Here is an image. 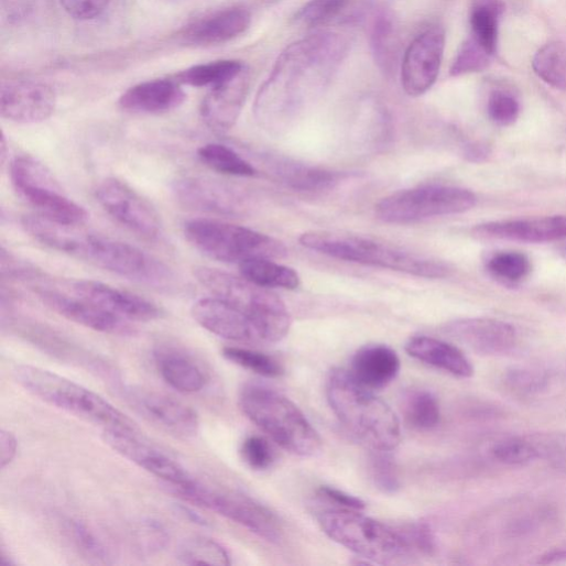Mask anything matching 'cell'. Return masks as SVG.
I'll use <instances>...</instances> for the list:
<instances>
[{
	"instance_id": "52a82bcc",
	"label": "cell",
	"mask_w": 566,
	"mask_h": 566,
	"mask_svg": "<svg viewBox=\"0 0 566 566\" xmlns=\"http://www.w3.org/2000/svg\"><path fill=\"white\" fill-rule=\"evenodd\" d=\"M323 531L335 542L362 558L390 564L411 555L396 529L350 509H331L318 514Z\"/></svg>"
},
{
	"instance_id": "6da1fadb",
	"label": "cell",
	"mask_w": 566,
	"mask_h": 566,
	"mask_svg": "<svg viewBox=\"0 0 566 566\" xmlns=\"http://www.w3.org/2000/svg\"><path fill=\"white\" fill-rule=\"evenodd\" d=\"M348 50L344 36L319 33L283 51L255 97L260 127L275 134L292 128L327 90Z\"/></svg>"
},
{
	"instance_id": "f6af8a7d",
	"label": "cell",
	"mask_w": 566,
	"mask_h": 566,
	"mask_svg": "<svg viewBox=\"0 0 566 566\" xmlns=\"http://www.w3.org/2000/svg\"><path fill=\"white\" fill-rule=\"evenodd\" d=\"M67 531L76 546L87 557L98 562H108V549L88 525L77 520H69L67 521Z\"/></svg>"
},
{
	"instance_id": "2e32d148",
	"label": "cell",
	"mask_w": 566,
	"mask_h": 566,
	"mask_svg": "<svg viewBox=\"0 0 566 566\" xmlns=\"http://www.w3.org/2000/svg\"><path fill=\"white\" fill-rule=\"evenodd\" d=\"M192 317L202 328L219 338L265 344L260 327L247 313L218 297L196 302L192 307Z\"/></svg>"
},
{
	"instance_id": "d6986e66",
	"label": "cell",
	"mask_w": 566,
	"mask_h": 566,
	"mask_svg": "<svg viewBox=\"0 0 566 566\" xmlns=\"http://www.w3.org/2000/svg\"><path fill=\"white\" fill-rule=\"evenodd\" d=\"M132 405L151 423L179 437L193 438L199 431V417L188 405L171 396L153 391L131 390Z\"/></svg>"
},
{
	"instance_id": "9a60e30c",
	"label": "cell",
	"mask_w": 566,
	"mask_h": 566,
	"mask_svg": "<svg viewBox=\"0 0 566 566\" xmlns=\"http://www.w3.org/2000/svg\"><path fill=\"white\" fill-rule=\"evenodd\" d=\"M445 32L432 26L409 46L402 63V86L410 97H421L435 85L443 63Z\"/></svg>"
},
{
	"instance_id": "e0dca14e",
	"label": "cell",
	"mask_w": 566,
	"mask_h": 566,
	"mask_svg": "<svg viewBox=\"0 0 566 566\" xmlns=\"http://www.w3.org/2000/svg\"><path fill=\"white\" fill-rule=\"evenodd\" d=\"M57 95L47 84L19 80L4 84L0 94L3 119L19 124H35L48 120L56 110Z\"/></svg>"
},
{
	"instance_id": "484cf974",
	"label": "cell",
	"mask_w": 566,
	"mask_h": 566,
	"mask_svg": "<svg viewBox=\"0 0 566 566\" xmlns=\"http://www.w3.org/2000/svg\"><path fill=\"white\" fill-rule=\"evenodd\" d=\"M186 99L176 79H156L128 89L120 98V107L135 115H163L179 108Z\"/></svg>"
},
{
	"instance_id": "d590c367",
	"label": "cell",
	"mask_w": 566,
	"mask_h": 566,
	"mask_svg": "<svg viewBox=\"0 0 566 566\" xmlns=\"http://www.w3.org/2000/svg\"><path fill=\"white\" fill-rule=\"evenodd\" d=\"M403 414L407 424L417 431H431L440 422L437 399L428 391L412 390L403 399Z\"/></svg>"
},
{
	"instance_id": "11a10c76",
	"label": "cell",
	"mask_w": 566,
	"mask_h": 566,
	"mask_svg": "<svg viewBox=\"0 0 566 566\" xmlns=\"http://www.w3.org/2000/svg\"><path fill=\"white\" fill-rule=\"evenodd\" d=\"M178 511L193 523H196L202 526H208V520L205 516L192 510L191 508L181 505L178 507Z\"/></svg>"
},
{
	"instance_id": "7a4b0ae2",
	"label": "cell",
	"mask_w": 566,
	"mask_h": 566,
	"mask_svg": "<svg viewBox=\"0 0 566 566\" xmlns=\"http://www.w3.org/2000/svg\"><path fill=\"white\" fill-rule=\"evenodd\" d=\"M331 410L346 429L371 450L393 451L401 425L387 402L357 383L348 371L334 370L326 385Z\"/></svg>"
},
{
	"instance_id": "8992f818",
	"label": "cell",
	"mask_w": 566,
	"mask_h": 566,
	"mask_svg": "<svg viewBox=\"0 0 566 566\" xmlns=\"http://www.w3.org/2000/svg\"><path fill=\"white\" fill-rule=\"evenodd\" d=\"M194 275L213 296L224 300L247 313L260 327L265 344L285 339L292 328V316L285 303L266 289L244 277L199 265Z\"/></svg>"
},
{
	"instance_id": "cb8c5ba5",
	"label": "cell",
	"mask_w": 566,
	"mask_h": 566,
	"mask_svg": "<svg viewBox=\"0 0 566 566\" xmlns=\"http://www.w3.org/2000/svg\"><path fill=\"white\" fill-rule=\"evenodd\" d=\"M479 237L542 243L566 239V216L490 221L474 229Z\"/></svg>"
},
{
	"instance_id": "60d3db41",
	"label": "cell",
	"mask_w": 566,
	"mask_h": 566,
	"mask_svg": "<svg viewBox=\"0 0 566 566\" xmlns=\"http://www.w3.org/2000/svg\"><path fill=\"white\" fill-rule=\"evenodd\" d=\"M350 0H311L298 13L297 21L309 29L325 26L348 8Z\"/></svg>"
},
{
	"instance_id": "f5cc1de1",
	"label": "cell",
	"mask_w": 566,
	"mask_h": 566,
	"mask_svg": "<svg viewBox=\"0 0 566 566\" xmlns=\"http://www.w3.org/2000/svg\"><path fill=\"white\" fill-rule=\"evenodd\" d=\"M19 451V440L10 431L0 433V466L7 468L15 459Z\"/></svg>"
},
{
	"instance_id": "c3c4849f",
	"label": "cell",
	"mask_w": 566,
	"mask_h": 566,
	"mask_svg": "<svg viewBox=\"0 0 566 566\" xmlns=\"http://www.w3.org/2000/svg\"><path fill=\"white\" fill-rule=\"evenodd\" d=\"M487 108L490 119L502 127L513 124L520 115L518 100L505 91L492 92L489 97Z\"/></svg>"
},
{
	"instance_id": "ac0fdd59",
	"label": "cell",
	"mask_w": 566,
	"mask_h": 566,
	"mask_svg": "<svg viewBox=\"0 0 566 566\" xmlns=\"http://www.w3.org/2000/svg\"><path fill=\"white\" fill-rule=\"evenodd\" d=\"M72 291L124 322L151 323L163 317L162 309L155 304L99 281H75Z\"/></svg>"
},
{
	"instance_id": "7c38bea8",
	"label": "cell",
	"mask_w": 566,
	"mask_h": 566,
	"mask_svg": "<svg viewBox=\"0 0 566 566\" xmlns=\"http://www.w3.org/2000/svg\"><path fill=\"white\" fill-rule=\"evenodd\" d=\"M175 492L187 501L240 524L268 542L279 543L285 534L279 516L249 496L215 490L197 480Z\"/></svg>"
},
{
	"instance_id": "ee69618b",
	"label": "cell",
	"mask_w": 566,
	"mask_h": 566,
	"mask_svg": "<svg viewBox=\"0 0 566 566\" xmlns=\"http://www.w3.org/2000/svg\"><path fill=\"white\" fill-rule=\"evenodd\" d=\"M492 56L471 37L461 46L451 68L454 77L481 72L487 68Z\"/></svg>"
},
{
	"instance_id": "5b68a950",
	"label": "cell",
	"mask_w": 566,
	"mask_h": 566,
	"mask_svg": "<svg viewBox=\"0 0 566 566\" xmlns=\"http://www.w3.org/2000/svg\"><path fill=\"white\" fill-rule=\"evenodd\" d=\"M300 241L307 249L348 262L427 279H440L449 273V268L440 261L358 235L314 230L303 233Z\"/></svg>"
},
{
	"instance_id": "91938a15",
	"label": "cell",
	"mask_w": 566,
	"mask_h": 566,
	"mask_svg": "<svg viewBox=\"0 0 566 566\" xmlns=\"http://www.w3.org/2000/svg\"><path fill=\"white\" fill-rule=\"evenodd\" d=\"M559 466L566 470V460H562V462L559 464Z\"/></svg>"
},
{
	"instance_id": "db71d44e",
	"label": "cell",
	"mask_w": 566,
	"mask_h": 566,
	"mask_svg": "<svg viewBox=\"0 0 566 566\" xmlns=\"http://www.w3.org/2000/svg\"><path fill=\"white\" fill-rule=\"evenodd\" d=\"M510 382L518 387L521 391L537 390L542 387L544 380L534 373L525 371H515L512 373Z\"/></svg>"
},
{
	"instance_id": "83f0119b",
	"label": "cell",
	"mask_w": 566,
	"mask_h": 566,
	"mask_svg": "<svg viewBox=\"0 0 566 566\" xmlns=\"http://www.w3.org/2000/svg\"><path fill=\"white\" fill-rule=\"evenodd\" d=\"M155 367L164 382L183 394L200 392L207 378L202 367L187 353L171 347L154 352Z\"/></svg>"
},
{
	"instance_id": "74e56055",
	"label": "cell",
	"mask_w": 566,
	"mask_h": 566,
	"mask_svg": "<svg viewBox=\"0 0 566 566\" xmlns=\"http://www.w3.org/2000/svg\"><path fill=\"white\" fill-rule=\"evenodd\" d=\"M371 46L379 66L391 72L398 58V39L393 19L387 14H380L373 24Z\"/></svg>"
},
{
	"instance_id": "bcb514c9",
	"label": "cell",
	"mask_w": 566,
	"mask_h": 566,
	"mask_svg": "<svg viewBox=\"0 0 566 566\" xmlns=\"http://www.w3.org/2000/svg\"><path fill=\"white\" fill-rule=\"evenodd\" d=\"M240 454L246 465L255 471H264L275 461V453L263 437L248 436L241 444Z\"/></svg>"
},
{
	"instance_id": "9c48e42d",
	"label": "cell",
	"mask_w": 566,
	"mask_h": 566,
	"mask_svg": "<svg viewBox=\"0 0 566 566\" xmlns=\"http://www.w3.org/2000/svg\"><path fill=\"white\" fill-rule=\"evenodd\" d=\"M10 172L15 191L37 215L72 226H83L89 219L86 208L68 197L52 172L36 159L18 156Z\"/></svg>"
},
{
	"instance_id": "681fc988",
	"label": "cell",
	"mask_w": 566,
	"mask_h": 566,
	"mask_svg": "<svg viewBox=\"0 0 566 566\" xmlns=\"http://www.w3.org/2000/svg\"><path fill=\"white\" fill-rule=\"evenodd\" d=\"M59 3L70 18L87 22L101 17L112 0H59Z\"/></svg>"
},
{
	"instance_id": "680465c9",
	"label": "cell",
	"mask_w": 566,
	"mask_h": 566,
	"mask_svg": "<svg viewBox=\"0 0 566 566\" xmlns=\"http://www.w3.org/2000/svg\"><path fill=\"white\" fill-rule=\"evenodd\" d=\"M0 563L3 565H15L17 562L13 559V557L7 553L4 546H2V552H0Z\"/></svg>"
},
{
	"instance_id": "4316f807",
	"label": "cell",
	"mask_w": 566,
	"mask_h": 566,
	"mask_svg": "<svg viewBox=\"0 0 566 566\" xmlns=\"http://www.w3.org/2000/svg\"><path fill=\"white\" fill-rule=\"evenodd\" d=\"M401 361L394 350L387 346H368L359 350L348 371L363 388L377 391L390 385L399 375Z\"/></svg>"
},
{
	"instance_id": "f907efd6",
	"label": "cell",
	"mask_w": 566,
	"mask_h": 566,
	"mask_svg": "<svg viewBox=\"0 0 566 566\" xmlns=\"http://www.w3.org/2000/svg\"><path fill=\"white\" fill-rule=\"evenodd\" d=\"M167 541L168 535L159 522L148 521L139 530V542L146 551L157 552L166 545Z\"/></svg>"
},
{
	"instance_id": "f1b7e54d",
	"label": "cell",
	"mask_w": 566,
	"mask_h": 566,
	"mask_svg": "<svg viewBox=\"0 0 566 566\" xmlns=\"http://www.w3.org/2000/svg\"><path fill=\"white\" fill-rule=\"evenodd\" d=\"M413 359L457 378L474 375V368L467 357L455 346L429 337L412 338L405 347Z\"/></svg>"
},
{
	"instance_id": "f546056e",
	"label": "cell",
	"mask_w": 566,
	"mask_h": 566,
	"mask_svg": "<svg viewBox=\"0 0 566 566\" xmlns=\"http://www.w3.org/2000/svg\"><path fill=\"white\" fill-rule=\"evenodd\" d=\"M272 171L283 183L303 192H320L335 188L347 175L301 164L290 160L275 159Z\"/></svg>"
},
{
	"instance_id": "7dc6e473",
	"label": "cell",
	"mask_w": 566,
	"mask_h": 566,
	"mask_svg": "<svg viewBox=\"0 0 566 566\" xmlns=\"http://www.w3.org/2000/svg\"><path fill=\"white\" fill-rule=\"evenodd\" d=\"M411 553L431 555L436 549V537L431 525L425 522H410L396 526Z\"/></svg>"
},
{
	"instance_id": "3957f363",
	"label": "cell",
	"mask_w": 566,
	"mask_h": 566,
	"mask_svg": "<svg viewBox=\"0 0 566 566\" xmlns=\"http://www.w3.org/2000/svg\"><path fill=\"white\" fill-rule=\"evenodd\" d=\"M14 378L35 398L102 431L139 432L135 423L105 398L62 375L39 367L19 366Z\"/></svg>"
},
{
	"instance_id": "4fadbf2b",
	"label": "cell",
	"mask_w": 566,
	"mask_h": 566,
	"mask_svg": "<svg viewBox=\"0 0 566 566\" xmlns=\"http://www.w3.org/2000/svg\"><path fill=\"white\" fill-rule=\"evenodd\" d=\"M100 206L117 222L149 240L159 239L163 224L156 209L127 183L109 177L96 189Z\"/></svg>"
},
{
	"instance_id": "7402d4cb",
	"label": "cell",
	"mask_w": 566,
	"mask_h": 566,
	"mask_svg": "<svg viewBox=\"0 0 566 566\" xmlns=\"http://www.w3.org/2000/svg\"><path fill=\"white\" fill-rule=\"evenodd\" d=\"M173 194L179 205L197 211L236 215L242 210L241 198L232 188L207 177L178 178Z\"/></svg>"
},
{
	"instance_id": "836d02e7",
	"label": "cell",
	"mask_w": 566,
	"mask_h": 566,
	"mask_svg": "<svg viewBox=\"0 0 566 566\" xmlns=\"http://www.w3.org/2000/svg\"><path fill=\"white\" fill-rule=\"evenodd\" d=\"M177 558L182 564L192 566L231 564L228 551L219 542L202 535L185 538L177 548Z\"/></svg>"
},
{
	"instance_id": "ba28073f",
	"label": "cell",
	"mask_w": 566,
	"mask_h": 566,
	"mask_svg": "<svg viewBox=\"0 0 566 566\" xmlns=\"http://www.w3.org/2000/svg\"><path fill=\"white\" fill-rule=\"evenodd\" d=\"M187 241L206 257L227 263L249 259H280L287 248L281 241L255 230L215 219H192L184 225Z\"/></svg>"
},
{
	"instance_id": "1f68e13d",
	"label": "cell",
	"mask_w": 566,
	"mask_h": 566,
	"mask_svg": "<svg viewBox=\"0 0 566 566\" xmlns=\"http://www.w3.org/2000/svg\"><path fill=\"white\" fill-rule=\"evenodd\" d=\"M502 12L500 0H475L470 12L471 39L492 57L497 52Z\"/></svg>"
},
{
	"instance_id": "ab89813d",
	"label": "cell",
	"mask_w": 566,
	"mask_h": 566,
	"mask_svg": "<svg viewBox=\"0 0 566 566\" xmlns=\"http://www.w3.org/2000/svg\"><path fill=\"white\" fill-rule=\"evenodd\" d=\"M488 270L497 279L516 283L525 279L531 272L530 259L518 251H502L488 260Z\"/></svg>"
},
{
	"instance_id": "d4e9b609",
	"label": "cell",
	"mask_w": 566,
	"mask_h": 566,
	"mask_svg": "<svg viewBox=\"0 0 566 566\" xmlns=\"http://www.w3.org/2000/svg\"><path fill=\"white\" fill-rule=\"evenodd\" d=\"M250 23L251 15L247 10L226 9L193 22L183 31L182 40L197 47L221 45L242 35Z\"/></svg>"
},
{
	"instance_id": "e575fe53",
	"label": "cell",
	"mask_w": 566,
	"mask_h": 566,
	"mask_svg": "<svg viewBox=\"0 0 566 566\" xmlns=\"http://www.w3.org/2000/svg\"><path fill=\"white\" fill-rule=\"evenodd\" d=\"M197 155L204 165L224 175L252 177L257 174L255 168L248 161L222 144L203 145L198 149Z\"/></svg>"
},
{
	"instance_id": "30bf717a",
	"label": "cell",
	"mask_w": 566,
	"mask_h": 566,
	"mask_svg": "<svg viewBox=\"0 0 566 566\" xmlns=\"http://www.w3.org/2000/svg\"><path fill=\"white\" fill-rule=\"evenodd\" d=\"M477 204L476 195L456 186L429 185L401 191L383 198L375 208L388 224H410L466 213Z\"/></svg>"
},
{
	"instance_id": "6f0895ef",
	"label": "cell",
	"mask_w": 566,
	"mask_h": 566,
	"mask_svg": "<svg viewBox=\"0 0 566 566\" xmlns=\"http://www.w3.org/2000/svg\"><path fill=\"white\" fill-rule=\"evenodd\" d=\"M488 152L487 149L480 145L472 146L470 151L468 152V155L470 157H475V161H479L480 157L485 159L487 156Z\"/></svg>"
},
{
	"instance_id": "4dcf8cb0",
	"label": "cell",
	"mask_w": 566,
	"mask_h": 566,
	"mask_svg": "<svg viewBox=\"0 0 566 566\" xmlns=\"http://www.w3.org/2000/svg\"><path fill=\"white\" fill-rule=\"evenodd\" d=\"M238 265L242 277L262 289L295 291L302 283L301 275L295 269L276 263L272 259H249Z\"/></svg>"
},
{
	"instance_id": "b9f144b4",
	"label": "cell",
	"mask_w": 566,
	"mask_h": 566,
	"mask_svg": "<svg viewBox=\"0 0 566 566\" xmlns=\"http://www.w3.org/2000/svg\"><path fill=\"white\" fill-rule=\"evenodd\" d=\"M370 471L377 486L384 493H396L401 488L398 466L391 451L371 450Z\"/></svg>"
},
{
	"instance_id": "8d00e7d4",
	"label": "cell",
	"mask_w": 566,
	"mask_h": 566,
	"mask_svg": "<svg viewBox=\"0 0 566 566\" xmlns=\"http://www.w3.org/2000/svg\"><path fill=\"white\" fill-rule=\"evenodd\" d=\"M532 67L538 78L555 89H566V47L552 43L534 56Z\"/></svg>"
},
{
	"instance_id": "d6a6232c",
	"label": "cell",
	"mask_w": 566,
	"mask_h": 566,
	"mask_svg": "<svg viewBox=\"0 0 566 566\" xmlns=\"http://www.w3.org/2000/svg\"><path fill=\"white\" fill-rule=\"evenodd\" d=\"M247 66L237 61H219L186 69L175 79L181 85L211 89L240 74Z\"/></svg>"
},
{
	"instance_id": "ffe728a7",
	"label": "cell",
	"mask_w": 566,
	"mask_h": 566,
	"mask_svg": "<svg viewBox=\"0 0 566 566\" xmlns=\"http://www.w3.org/2000/svg\"><path fill=\"white\" fill-rule=\"evenodd\" d=\"M443 330L465 348L485 356L508 353L518 341L514 327L497 319H460L447 324Z\"/></svg>"
},
{
	"instance_id": "44dd1931",
	"label": "cell",
	"mask_w": 566,
	"mask_h": 566,
	"mask_svg": "<svg viewBox=\"0 0 566 566\" xmlns=\"http://www.w3.org/2000/svg\"><path fill=\"white\" fill-rule=\"evenodd\" d=\"M40 300L59 316L79 326L106 335H129L131 327L97 305L77 296L42 289L37 291Z\"/></svg>"
},
{
	"instance_id": "f35d334b",
	"label": "cell",
	"mask_w": 566,
	"mask_h": 566,
	"mask_svg": "<svg viewBox=\"0 0 566 566\" xmlns=\"http://www.w3.org/2000/svg\"><path fill=\"white\" fill-rule=\"evenodd\" d=\"M222 357L227 361L266 379H277L285 374V369L274 358L253 350L227 347L222 349Z\"/></svg>"
},
{
	"instance_id": "9f6ffc18",
	"label": "cell",
	"mask_w": 566,
	"mask_h": 566,
	"mask_svg": "<svg viewBox=\"0 0 566 566\" xmlns=\"http://www.w3.org/2000/svg\"><path fill=\"white\" fill-rule=\"evenodd\" d=\"M562 559H566V548L549 552L543 555L538 562L542 564H548Z\"/></svg>"
},
{
	"instance_id": "7bdbcfd3",
	"label": "cell",
	"mask_w": 566,
	"mask_h": 566,
	"mask_svg": "<svg viewBox=\"0 0 566 566\" xmlns=\"http://www.w3.org/2000/svg\"><path fill=\"white\" fill-rule=\"evenodd\" d=\"M491 454L498 461L510 466L527 465L540 456L537 448L523 438L498 442L492 446Z\"/></svg>"
},
{
	"instance_id": "5bb4252c",
	"label": "cell",
	"mask_w": 566,
	"mask_h": 566,
	"mask_svg": "<svg viewBox=\"0 0 566 566\" xmlns=\"http://www.w3.org/2000/svg\"><path fill=\"white\" fill-rule=\"evenodd\" d=\"M102 438L122 457L163 480L174 490L182 489L195 481V478L179 462L141 440L138 433L104 431Z\"/></svg>"
},
{
	"instance_id": "277c9868",
	"label": "cell",
	"mask_w": 566,
	"mask_h": 566,
	"mask_svg": "<svg viewBox=\"0 0 566 566\" xmlns=\"http://www.w3.org/2000/svg\"><path fill=\"white\" fill-rule=\"evenodd\" d=\"M239 406L281 448L303 457L320 453L319 433L289 398L260 384H247L240 391Z\"/></svg>"
},
{
	"instance_id": "603a6c76",
	"label": "cell",
	"mask_w": 566,
	"mask_h": 566,
	"mask_svg": "<svg viewBox=\"0 0 566 566\" xmlns=\"http://www.w3.org/2000/svg\"><path fill=\"white\" fill-rule=\"evenodd\" d=\"M250 86V73L246 67L233 78L208 89L200 107L202 119L213 131L225 132L237 122Z\"/></svg>"
},
{
	"instance_id": "816d5d0a",
	"label": "cell",
	"mask_w": 566,
	"mask_h": 566,
	"mask_svg": "<svg viewBox=\"0 0 566 566\" xmlns=\"http://www.w3.org/2000/svg\"><path fill=\"white\" fill-rule=\"evenodd\" d=\"M319 493L322 497H325L327 500L337 503L345 509L362 511L367 508V504L362 499L334 487L323 486L319 489Z\"/></svg>"
},
{
	"instance_id": "8fae6325",
	"label": "cell",
	"mask_w": 566,
	"mask_h": 566,
	"mask_svg": "<svg viewBox=\"0 0 566 566\" xmlns=\"http://www.w3.org/2000/svg\"><path fill=\"white\" fill-rule=\"evenodd\" d=\"M76 258L152 286H165L172 280L170 269L139 248L87 231L80 239Z\"/></svg>"
}]
</instances>
